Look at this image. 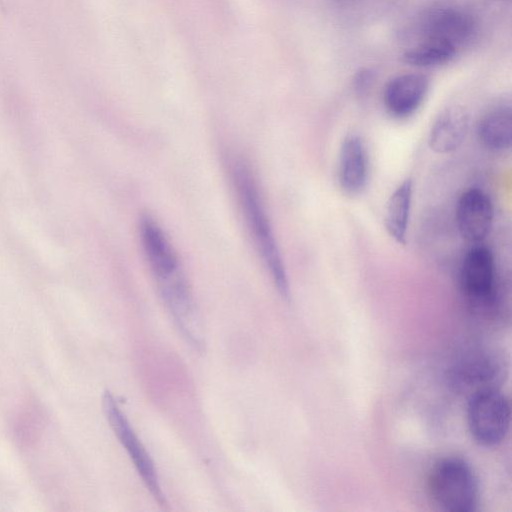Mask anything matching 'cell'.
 <instances>
[{
  "label": "cell",
  "mask_w": 512,
  "mask_h": 512,
  "mask_svg": "<svg viewBox=\"0 0 512 512\" xmlns=\"http://www.w3.org/2000/svg\"><path fill=\"white\" fill-rule=\"evenodd\" d=\"M230 177L253 245L278 293L290 299L284 261L259 189L257 178L246 159L234 156L229 162Z\"/></svg>",
  "instance_id": "cell-2"
},
{
  "label": "cell",
  "mask_w": 512,
  "mask_h": 512,
  "mask_svg": "<svg viewBox=\"0 0 512 512\" xmlns=\"http://www.w3.org/2000/svg\"><path fill=\"white\" fill-rule=\"evenodd\" d=\"M420 43L458 50L472 40L476 31L473 16L465 9L440 4L429 8L419 22Z\"/></svg>",
  "instance_id": "cell-5"
},
{
  "label": "cell",
  "mask_w": 512,
  "mask_h": 512,
  "mask_svg": "<svg viewBox=\"0 0 512 512\" xmlns=\"http://www.w3.org/2000/svg\"><path fill=\"white\" fill-rule=\"evenodd\" d=\"M500 374V365L494 355L487 352H473L462 357L452 368V379L464 389H472L471 394L485 389H493Z\"/></svg>",
  "instance_id": "cell-11"
},
{
  "label": "cell",
  "mask_w": 512,
  "mask_h": 512,
  "mask_svg": "<svg viewBox=\"0 0 512 512\" xmlns=\"http://www.w3.org/2000/svg\"><path fill=\"white\" fill-rule=\"evenodd\" d=\"M144 257L158 293L187 342L201 350L203 334L178 254L158 221L143 214L138 224Z\"/></svg>",
  "instance_id": "cell-1"
},
{
  "label": "cell",
  "mask_w": 512,
  "mask_h": 512,
  "mask_svg": "<svg viewBox=\"0 0 512 512\" xmlns=\"http://www.w3.org/2000/svg\"><path fill=\"white\" fill-rule=\"evenodd\" d=\"M429 88L426 76L405 73L392 78L383 91V104L387 113L396 119L413 115L422 105Z\"/></svg>",
  "instance_id": "cell-9"
},
{
  "label": "cell",
  "mask_w": 512,
  "mask_h": 512,
  "mask_svg": "<svg viewBox=\"0 0 512 512\" xmlns=\"http://www.w3.org/2000/svg\"><path fill=\"white\" fill-rule=\"evenodd\" d=\"M509 400L496 388L470 395L467 423L473 439L481 446L494 447L506 437L510 426Z\"/></svg>",
  "instance_id": "cell-4"
},
{
  "label": "cell",
  "mask_w": 512,
  "mask_h": 512,
  "mask_svg": "<svg viewBox=\"0 0 512 512\" xmlns=\"http://www.w3.org/2000/svg\"><path fill=\"white\" fill-rule=\"evenodd\" d=\"M469 129V116L461 107H450L440 113L430 128L428 145L438 154L455 151Z\"/></svg>",
  "instance_id": "cell-12"
},
{
  "label": "cell",
  "mask_w": 512,
  "mask_h": 512,
  "mask_svg": "<svg viewBox=\"0 0 512 512\" xmlns=\"http://www.w3.org/2000/svg\"><path fill=\"white\" fill-rule=\"evenodd\" d=\"M428 490L433 502L445 511L471 512L477 505V478L460 458L439 460L430 471Z\"/></svg>",
  "instance_id": "cell-3"
},
{
  "label": "cell",
  "mask_w": 512,
  "mask_h": 512,
  "mask_svg": "<svg viewBox=\"0 0 512 512\" xmlns=\"http://www.w3.org/2000/svg\"><path fill=\"white\" fill-rule=\"evenodd\" d=\"M493 203L482 189L472 187L464 191L456 205L455 219L462 238L474 244L482 242L493 223Z\"/></svg>",
  "instance_id": "cell-8"
},
{
  "label": "cell",
  "mask_w": 512,
  "mask_h": 512,
  "mask_svg": "<svg viewBox=\"0 0 512 512\" xmlns=\"http://www.w3.org/2000/svg\"><path fill=\"white\" fill-rule=\"evenodd\" d=\"M337 179L341 190L350 196L361 194L366 187L367 151L363 140L357 134H348L340 145Z\"/></svg>",
  "instance_id": "cell-10"
},
{
  "label": "cell",
  "mask_w": 512,
  "mask_h": 512,
  "mask_svg": "<svg viewBox=\"0 0 512 512\" xmlns=\"http://www.w3.org/2000/svg\"><path fill=\"white\" fill-rule=\"evenodd\" d=\"M495 261L491 250L475 245L465 254L459 271L463 294L474 304L485 305L495 296Z\"/></svg>",
  "instance_id": "cell-7"
},
{
  "label": "cell",
  "mask_w": 512,
  "mask_h": 512,
  "mask_svg": "<svg viewBox=\"0 0 512 512\" xmlns=\"http://www.w3.org/2000/svg\"><path fill=\"white\" fill-rule=\"evenodd\" d=\"M102 407L111 429L128 453L147 489L160 505H165V496L154 463L109 391H105L102 395Z\"/></svg>",
  "instance_id": "cell-6"
},
{
  "label": "cell",
  "mask_w": 512,
  "mask_h": 512,
  "mask_svg": "<svg viewBox=\"0 0 512 512\" xmlns=\"http://www.w3.org/2000/svg\"><path fill=\"white\" fill-rule=\"evenodd\" d=\"M413 197V181L403 180L389 196L384 213V226L388 235L398 244L405 245Z\"/></svg>",
  "instance_id": "cell-14"
},
{
  "label": "cell",
  "mask_w": 512,
  "mask_h": 512,
  "mask_svg": "<svg viewBox=\"0 0 512 512\" xmlns=\"http://www.w3.org/2000/svg\"><path fill=\"white\" fill-rule=\"evenodd\" d=\"M477 139L486 149L501 152L511 146L512 113L510 106L497 105L485 112L476 125Z\"/></svg>",
  "instance_id": "cell-13"
}]
</instances>
